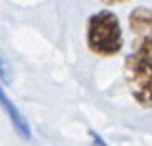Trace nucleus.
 Returning <instances> with one entry per match:
<instances>
[{
	"mask_svg": "<svg viewBox=\"0 0 152 146\" xmlns=\"http://www.w3.org/2000/svg\"><path fill=\"white\" fill-rule=\"evenodd\" d=\"M129 27L137 37H152V10L135 8L129 14Z\"/></svg>",
	"mask_w": 152,
	"mask_h": 146,
	"instance_id": "nucleus-4",
	"label": "nucleus"
},
{
	"mask_svg": "<svg viewBox=\"0 0 152 146\" xmlns=\"http://www.w3.org/2000/svg\"><path fill=\"white\" fill-rule=\"evenodd\" d=\"M102 4L106 6H114V4H123V2H129V0H100Z\"/></svg>",
	"mask_w": 152,
	"mask_h": 146,
	"instance_id": "nucleus-8",
	"label": "nucleus"
},
{
	"mask_svg": "<svg viewBox=\"0 0 152 146\" xmlns=\"http://www.w3.org/2000/svg\"><path fill=\"white\" fill-rule=\"evenodd\" d=\"M12 77H14V73H12V68H10V62H8L6 54L0 50V83H12Z\"/></svg>",
	"mask_w": 152,
	"mask_h": 146,
	"instance_id": "nucleus-6",
	"label": "nucleus"
},
{
	"mask_svg": "<svg viewBox=\"0 0 152 146\" xmlns=\"http://www.w3.org/2000/svg\"><path fill=\"white\" fill-rule=\"evenodd\" d=\"M129 92L142 108H152V62L139 54H129L123 65Z\"/></svg>",
	"mask_w": 152,
	"mask_h": 146,
	"instance_id": "nucleus-2",
	"label": "nucleus"
},
{
	"mask_svg": "<svg viewBox=\"0 0 152 146\" xmlns=\"http://www.w3.org/2000/svg\"><path fill=\"white\" fill-rule=\"evenodd\" d=\"M87 46L96 56H115L123 48V35L119 19L114 12L100 10L87 23Z\"/></svg>",
	"mask_w": 152,
	"mask_h": 146,
	"instance_id": "nucleus-1",
	"label": "nucleus"
},
{
	"mask_svg": "<svg viewBox=\"0 0 152 146\" xmlns=\"http://www.w3.org/2000/svg\"><path fill=\"white\" fill-rule=\"evenodd\" d=\"M0 106H2V110L8 113V117H10V121L14 123V127H15V131L19 133V137L27 140V139L31 137V129H29V125H27L25 117H23L21 113H19V110L14 106V102H12L10 98L6 96L2 85H0Z\"/></svg>",
	"mask_w": 152,
	"mask_h": 146,
	"instance_id": "nucleus-3",
	"label": "nucleus"
},
{
	"mask_svg": "<svg viewBox=\"0 0 152 146\" xmlns=\"http://www.w3.org/2000/svg\"><path fill=\"white\" fill-rule=\"evenodd\" d=\"M89 137L93 139V146H108L106 142H104V139L98 133H94V131H89Z\"/></svg>",
	"mask_w": 152,
	"mask_h": 146,
	"instance_id": "nucleus-7",
	"label": "nucleus"
},
{
	"mask_svg": "<svg viewBox=\"0 0 152 146\" xmlns=\"http://www.w3.org/2000/svg\"><path fill=\"white\" fill-rule=\"evenodd\" d=\"M135 54L146 58L148 62H152V37H139L133 44Z\"/></svg>",
	"mask_w": 152,
	"mask_h": 146,
	"instance_id": "nucleus-5",
	"label": "nucleus"
}]
</instances>
